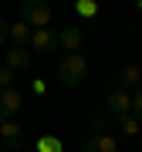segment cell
<instances>
[{
    "label": "cell",
    "mask_w": 142,
    "mask_h": 152,
    "mask_svg": "<svg viewBox=\"0 0 142 152\" xmlns=\"http://www.w3.org/2000/svg\"><path fill=\"white\" fill-rule=\"evenodd\" d=\"M81 152H119V139H115V135H105V132H102V135H91V139L85 142Z\"/></svg>",
    "instance_id": "cell-10"
},
{
    "label": "cell",
    "mask_w": 142,
    "mask_h": 152,
    "mask_svg": "<svg viewBox=\"0 0 142 152\" xmlns=\"http://www.w3.org/2000/svg\"><path fill=\"white\" fill-rule=\"evenodd\" d=\"M0 152H4V145H0Z\"/></svg>",
    "instance_id": "cell-20"
},
{
    "label": "cell",
    "mask_w": 142,
    "mask_h": 152,
    "mask_svg": "<svg viewBox=\"0 0 142 152\" xmlns=\"http://www.w3.org/2000/svg\"><path fill=\"white\" fill-rule=\"evenodd\" d=\"M119 129H122V135H139V129H142V125L132 118V115H125V118H119Z\"/></svg>",
    "instance_id": "cell-13"
},
{
    "label": "cell",
    "mask_w": 142,
    "mask_h": 152,
    "mask_svg": "<svg viewBox=\"0 0 142 152\" xmlns=\"http://www.w3.org/2000/svg\"><path fill=\"white\" fill-rule=\"evenodd\" d=\"M132 118L142 125V88H135V91H132Z\"/></svg>",
    "instance_id": "cell-14"
},
{
    "label": "cell",
    "mask_w": 142,
    "mask_h": 152,
    "mask_svg": "<svg viewBox=\"0 0 142 152\" xmlns=\"http://www.w3.org/2000/svg\"><path fill=\"white\" fill-rule=\"evenodd\" d=\"M34 152H64V142H61L58 135H41L37 142H34Z\"/></svg>",
    "instance_id": "cell-12"
},
{
    "label": "cell",
    "mask_w": 142,
    "mask_h": 152,
    "mask_svg": "<svg viewBox=\"0 0 142 152\" xmlns=\"http://www.w3.org/2000/svg\"><path fill=\"white\" fill-rule=\"evenodd\" d=\"M14 81H17V78H14V71L0 64V91H4V88H14Z\"/></svg>",
    "instance_id": "cell-15"
},
{
    "label": "cell",
    "mask_w": 142,
    "mask_h": 152,
    "mask_svg": "<svg viewBox=\"0 0 142 152\" xmlns=\"http://www.w3.org/2000/svg\"><path fill=\"white\" fill-rule=\"evenodd\" d=\"M0 125H4V118H0Z\"/></svg>",
    "instance_id": "cell-19"
},
{
    "label": "cell",
    "mask_w": 142,
    "mask_h": 152,
    "mask_svg": "<svg viewBox=\"0 0 142 152\" xmlns=\"http://www.w3.org/2000/svg\"><path fill=\"white\" fill-rule=\"evenodd\" d=\"M27 152H34V149H27Z\"/></svg>",
    "instance_id": "cell-21"
},
{
    "label": "cell",
    "mask_w": 142,
    "mask_h": 152,
    "mask_svg": "<svg viewBox=\"0 0 142 152\" xmlns=\"http://www.w3.org/2000/svg\"><path fill=\"white\" fill-rule=\"evenodd\" d=\"M105 112L115 115V118H125V115H132V91H125V88L115 85L108 95H105Z\"/></svg>",
    "instance_id": "cell-3"
},
{
    "label": "cell",
    "mask_w": 142,
    "mask_h": 152,
    "mask_svg": "<svg viewBox=\"0 0 142 152\" xmlns=\"http://www.w3.org/2000/svg\"><path fill=\"white\" fill-rule=\"evenodd\" d=\"M4 152H7V149H4Z\"/></svg>",
    "instance_id": "cell-22"
},
{
    "label": "cell",
    "mask_w": 142,
    "mask_h": 152,
    "mask_svg": "<svg viewBox=\"0 0 142 152\" xmlns=\"http://www.w3.org/2000/svg\"><path fill=\"white\" fill-rule=\"evenodd\" d=\"M4 41H10V27L4 24V17H0V44H4Z\"/></svg>",
    "instance_id": "cell-18"
},
{
    "label": "cell",
    "mask_w": 142,
    "mask_h": 152,
    "mask_svg": "<svg viewBox=\"0 0 142 152\" xmlns=\"http://www.w3.org/2000/svg\"><path fill=\"white\" fill-rule=\"evenodd\" d=\"M58 48H64L68 54H78V48H81V27H78V24H68V27L58 34Z\"/></svg>",
    "instance_id": "cell-9"
},
{
    "label": "cell",
    "mask_w": 142,
    "mask_h": 152,
    "mask_svg": "<svg viewBox=\"0 0 142 152\" xmlns=\"http://www.w3.org/2000/svg\"><path fill=\"white\" fill-rule=\"evenodd\" d=\"M115 81H119V88H125V91L142 88V64H122L119 75H115Z\"/></svg>",
    "instance_id": "cell-6"
},
{
    "label": "cell",
    "mask_w": 142,
    "mask_h": 152,
    "mask_svg": "<svg viewBox=\"0 0 142 152\" xmlns=\"http://www.w3.org/2000/svg\"><path fill=\"white\" fill-rule=\"evenodd\" d=\"M88 125H91V129H98V135H102V129H105V115H102V112H91V115H88Z\"/></svg>",
    "instance_id": "cell-17"
},
{
    "label": "cell",
    "mask_w": 142,
    "mask_h": 152,
    "mask_svg": "<svg viewBox=\"0 0 142 152\" xmlns=\"http://www.w3.org/2000/svg\"><path fill=\"white\" fill-rule=\"evenodd\" d=\"M31 61H34V54L27 48H10L4 54V68H10V71H24V68H31Z\"/></svg>",
    "instance_id": "cell-8"
},
{
    "label": "cell",
    "mask_w": 142,
    "mask_h": 152,
    "mask_svg": "<svg viewBox=\"0 0 142 152\" xmlns=\"http://www.w3.org/2000/svg\"><path fill=\"white\" fill-rule=\"evenodd\" d=\"M31 34H34V27H31V24L17 20L14 27H10V41H14V48H24V44H31Z\"/></svg>",
    "instance_id": "cell-11"
},
{
    "label": "cell",
    "mask_w": 142,
    "mask_h": 152,
    "mask_svg": "<svg viewBox=\"0 0 142 152\" xmlns=\"http://www.w3.org/2000/svg\"><path fill=\"white\" fill-rule=\"evenodd\" d=\"M51 51H58V34L51 27L34 31L31 34V54H51Z\"/></svg>",
    "instance_id": "cell-5"
},
{
    "label": "cell",
    "mask_w": 142,
    "mask_h": 152,
    "mask_svg": "<svg viewBox=\"0 0 142 152\" xmlns=\"http://www.w3.org/2000/svg\"><path fill=\"white\" fill-rule=\"evenodd\" d=\"M51 17H54V10L44 4V0H24V4H20V20L31 24L34 31H44L51 24Z\"/></svg>",
    "instance_id": "cell-2"
},
{
    "label": "cell",
    "mask_w": 142,
    "mask_h": 152,
    "mask_svg": "<svg viewBox=\"0 0 142 152\" xmlns=\"http://www.w3.org/2000/svg\"><path fill=\"white\" fill-rule=\"evenodd\" d=\"M85 75H88V58H85V54H64V58H61V64H58L61 85L78 88V85L85 81Z\"/></svg>",
    "instance_id": "cell-1"
},
{
    "label": "cell",
    "mask_w": 142,
    "mask_h": 152,
    "mask_svg": "<svg viewBox=\"0 0 142 152\" xmlns=\"http://www.w3.org/2000/svg\"><path fill=\"white\" fill-rule=\"evenodd\" d=\"M0 145L4 149H20L24 145V129L17 122H4L0 125Z\"/></svg>",
    "instance_id": "cell-7"
},
{
    "label": "cell",
    "mask_w": 142,
    "mask_h": 152,
    "mask_svg": "<svg viewBox=\"0 0 142 152\" xmlns=\"http://www.w3.org/2000/svg\"><path fill=\"white\" fill-rule=\"evenodd\" d=\"M75 10L81 14V17H95V10H98V7H95L91 0H78V4H75Z\"/></svg>",
    "instance_id": "cell-16"
},
{
    "label": "cell",
    "mask_w": 142,
    "mask_h": 152,
    "mask_svg": "<svg viewBox=\"0 0 142 152\" xmlns=\"http://www.w3.org/2000/svg\"><path fill=\"white\" fill-rule=\"evenodd\" d=\"M20 108H24V95H20V88H4V91H0V118L10 122V115H17Z\"/></svg>",
    "instance_id": "cell-4"
}]
</instances>
